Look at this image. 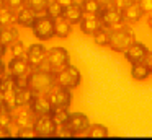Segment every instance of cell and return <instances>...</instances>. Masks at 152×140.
Masks as SVG:
<instances>
[{"mask_svg": "<svg viewBox=\"0 0 152 140\" xmlns=\"http://www.w3.org/2000/svg\"><path fill=\"white\" fill-rule=\"evenodd\" d=\"M48 3H49V0H26V5L31 10H34L36 15H44L46 13Z\"/></svg>", "mask_w": 152, "mask_h": 140, "instance_id": "obj_29", "label": "cell"}, {"mask_svg": "<svg viewBox=\"0 0 152 140\" xmlns=\"http://www.w3.org/2000/svg\"><path fill=\"white\" fill-rule=\"evenodd\" d=\"M5 109V99H4V93L0 91V111Z\"/></svg>", "mask_w": 152, "mask_h": 140, "instance_id": "obj_45", "label": "cell"}, {"mask_svg": "<svg viewBox=\"0 0 152 140\" xmlns=\"http://www.w3.org/2000/svg\"><path fill=\"white\" fill-rule=\"evenodd\" d=\"M13 112L7 109H2L0 111V127H5V129H10V125L13 124Z\"/></svg>", "mask_w": 152, "mask_h": 140, "instance_id": "obj_33", "label": "cell"}, {"mask_svg": "<svg viewBox=\"0 0 152 140\" xmlns=\"http://www.w3.org/2000/svg\"><path fill=\"white\" fill-rule=\"evenodd\" d=\"M28 75H17V77H15V88H17V90L30 88V77H28Z\"/></svg>", "mask_w": 152, "mask_h": 140, "instance_id": "obj_34", "label": "cell"}, {"mask_svg": "<svg viewBox=\"0 0 152 140\" xmlns=\"http://www.w3.org/2000/svg\"><path fill=\"white\" fill-rule=\"evenodd\" d=\"M33 129L36 132V137H54L56 135L57 124L54 122V119L49 114H43V116L36 117Z\"/></svg>", "mask_w": 152, "mask_h": 140, "instance_id": "obj_7", "label": "cell"}, {"mask_svg": "<svg viewBox=\"0 0 152 140\" xmlns=\"http://www.w3.org/2000/svg\"><path fill=\"white\" fill-rule=\"evenodd\" d=\"M75 2H77V0H75ZM80 2H82V0H80Z\"/></svg>", "mask_w": 152, "mask_h": 140, "instance_id": "obj_49", "label": "cell"}, {"mask_svg": "<svg viewBox=\"0 0 152 140\" xmlns=\"http://www.w3.org/2000/svg\"><path fill=\"white\" fill-rule=\"evenodd\" d=\"M5 8V0H0V10Z\"/></svg>", "mask_w": 152, "mask_h": 140, "instance_id": "obj_48", "label": "cell"}, {"mask_svg": "<svg viewBox=\"0 0 152 140\" xmlns=\"http://www.w3.org/2000/svg\"><path fill=\"white\" fill-rule=\"evenodd\" d=\"M64 13V7L61 5L59 2H56V0H49V3H48V8H46V13L44 15L51 16V18H59V16H62Z\"/></svg>", "mask_w": 152, "mask_h": 140, "instance_id": "obj_28", "label": "cell"}, {"mask_svg": "<svg viewBox=\"0 0 152 140\" xmlns=\"http://www.w3.org/2000/svg\"><path fill=\"white\" fill-rule=\"evenodd\" d=\"M5 68H7V67H5V64L2 62V59H0V78L5 75Z\"/></svg>", "mask_w": 152, "mask_h": 140, "instance_id": "obj_44", "label": "cell"}, {"mask_svg": "<svg viewBox=\"0 0 152 140\" xmlns=\"http://www.w3.org/2000/svg\"><path fill=\"white\" fill-rule=\"evenodd\" d=\"M62 16L70 23V25H77V23H80V20L83 18L82 5H80L79 2H72L70 5H66V7H64Z\"/></svg>", "mask_w": 152, "mask_h": 140, "instance_id": "obj_18", "label": "cell"}, {"mask_svg": "<svg viewBox=\"0 0 152 140\" xmlns=\"http://www.w3.org/2000/svg\"><path fill=\"white\" fill-rule=\"evenodd\" d=\"M17 39H20V33L13 25L10 26H0V42H4L5 46H10L12 42H15Z\"/></svg>", "mask_w": 152, "mask_h": 140, "instance_id": "obj_20", "label": "cell"}, {"mask_svg": "<svg viewBox=\"0 0 152 140\" xmlns=\"http://www.w3.org/2000/svg\"><path fill=\"white\" fill-rule=\"evenodd\" d=\"M38 15L34 13V10H31L28 5H23L17 12V23L23 28H33L34 21H36Z\"/></svg>", "mask_w": 152, "mask_h": 140, "instance_id": "obj_17", "label": "cell"}, {"mask_svg": "<svg viewBox=\"0 0 152 140\" xmlns=\"http://www.w3.org/2000/svg\"><path fill=\"white\" fill-rule=\"evenodd\" d=\"M8 72L12 75H28L31 72V65L26 60V57H12V60L7 65Z\"/></svg>", "mask_w": 152, "mask_h": 140, "instance_id": "obj_15", "label": "cell"}, {"mask_svg": "<svg viewBox=\"0 0 152 140\" xmlns=\"http://www.w3.org/2000/svg\"><path fill=\"white\" fill-rule=\"evenodd\" d=\"M139 2V5H141V8H142V12H144V15L145 13H152V0H137Z\"/></svg>", "mask_w": 152, "mask_h": 140, "instance_id": "obj_38", "label": "cell"}, {"mask_svg": "<svg viewBox=\"0 0 152 140\" xmlns=\"http://www.w3.org/2000/svg\"><path fill=\"white\" fill-rule=\"evenodd\" d=\"M13 23H17V12L15 10H0V26H10Z\"/></svg>", "mask_w": 152, "mask_h": 140, "instance_id": "obj_27", "label": "cell"}, {"mask_svg": "<svg viewBox=\"0 0 152 140\" xmlns=\"http://www.w3.org/2000/svg\"><path fill=\"white\" fill-rule=\"evenodd\" d=\"M56 86H62V88H69V90H72V88H77L80 85V80H82V73H80V70L77 67H74V65H67V67H64L62 70L56 72Z\"/></svg>", "mask_w": 152, "mask_h": 140, "instance_id": "obj_3", "label": "cell"}, {"mask_svg": "<svg viewBox=\"0 0 152 140\" xmlns=\"http://www.w3.org/2000/svg\"><path fill=\"white\" fill-rule=\"evenodd\" d=\"M8 49H10V52H12V57H25V55H26L25 44L20 41V39H17L15 42H12V44L8 46Z\"/></svg>", "mask_w": 152, "mask_h": 140, "instance_id": "obj_31", "label": "cell"}, {"mask_svg": "<svg viewBox=\"0 0 152 140\" xmlns=\"http://www.w3.org/2000/svg\"><path fill=\"white\" fill-rule=\"evenodd\" d=\"M98 16H100V20H102V25L108 29H115V28H119V26L126 25V23L123 21L121 10L116 8L115 5L108 7V8H103Z\"/></svg>", "mask_w": 152, "mask_h": 140, "instance_id": "obj_6", "label": "cell"}, {"mask_svg": "<svg viewBox=\"0 0 152 140\" xmlns=\"http://www.w3.org/2000/svg\"><path fill=\"white\" fill-rule=\"evenodd\" d=\"M134 41H136L134 33L129 29L128 25H123V26H119V28L110 29V44H108V47L111 49L113 52L123 54Z\"/></svg>", "mask_w": 152, "mask_h": 140, "instance_id": "obj_2", "label": "cell"}, {"mask_svg": "<svg viewBox=\"0 0 152 140\" xmlns=\"http://www.w3.org/2000/svg\"><path fill=\"white\" fill-rule=\"evenodd\" d=\"M46 96L53 107H69L70 101H72L70 90L69 88H62V86H54Z\"/></svg>", "mask_w": 152, "mask_h": 140, "instance_id": "obj_8", "label": "cell"}, {"mask_svg": "<svg viewBox=\"0 0 152 140\" xmlns=\"http://www.w3.org/2000/svg\"><path fill=\"white\" fill-rule=\"evenodd\" d=\"M80 5H82L83 15H100L102 12V7L96 0H82Z\"/></svg>", "mask_w": 152, "mask_h": 140, "instance_id": "obj_26", "label": "cell"}, {"mask_svg": "<svg viewBox=\"0 0 152 140\" xmlns=\"http://www.w3.org/2000/svg\"><path fill=\"white\" fill-rule=\"evenodd\" d=\"M54 137H74V133L69 130V127H67L66 124H61V125H57L56 135Z\"/></svg>", "mask_w": 152, "mask_h": 140, "instance_id": "obj_36", "label": "cell"}, {"mask_svg": "<svg viewBox=\"0 0 152 140\" xmlns=\"http://www.w3.org/2000/svg\"><path fill=\"white\" fill-rule=\"evenodd\" d=\"M28 77H30V90L34 94H48L56 86V75H54V72L41 70V68H31Z\"/></svg>", "mask_w": 152, "mask_h": 140, "instance_id": "obj_1", "label": "cell"}, {"mask_svg": "<svg viewBox=\"0 0 152 140\" xmlns=\"http://www.w3.org/2000/svg\"><path fill=\"white\" fill-rule=\"evenodd\" d=\"M134 2H137V0H115V7L119 8V10H123V8H126L128 5L134 3Z\"/></svg>", "mask_w": 152, "mask_h": 140, "instance_id": "obj_39", "label": "cell"}, {"mask_svg": "<svg viewBox=\"0 0 152 140\" xmlns=\"http://www.w3.org/2000/svg\"><path fill=\"white\" fill-rule=\"evenodd\" d=\"M144 64L149 67V70H151V73H152V51L147 52V55H145V59H144Z\"/></svg>", "mask_w": 152, "mask_h": 140, "instance_id": "obj_41", "label": "cell"}, {"mask_svg": "<svg viewBox=\"0 0 152 140\" xmlns=\"http://www.w3.org/2000/svg\"><path fill=\"white\" fill-rule=\"evenodd\" d=\"M36 117L38 116L30 109V106H26V107H21L20 112H17L13 116V124L18 129H20V127H33Z\"/></svg>", "mask_w": 152, "mask_h": 140, "instance_id": "obj_14", "label": "cell"}, {"mask_svg": "<svg viewBox=\"0 0 152 140\" xmlns=\"http://www.w3.org/2000/svg\"><path fill=\"white\" fill-rule=\"evenodd\" d=\"M23 5H26V0H5V8H8V10L18 12Z\"/></svg>", "mask_w": 152, "mask_h": 140, "instance_id": "obj_35", "label": "cell"}, {"mask_svg": "<svg viewBox=\"0 0 152 140\" xmlns=\"http://www.w3.org/2000/svg\"><path fill=\"white\" fill-rule=\"evenodd\" d=\"M88 137H106L108 135V129L103 124H90L88 130H87Z\"/></svg>", "mask_w": 152, "mask_h": 140, "instance_id": "obj_30", "label": "cell"}, {"mask_svg": "<svg viewBox=\"0 0 152 140\" xmlns=\"http://www.w3.org/2000/svg\"><path fill=\"white\" fill-rule=\"evenodd\" d=\"M12 132L8 129H5V127H0V137H10Z\"/></svg>", "mask_w": 152, "mask_h": 140, "instance_id": "obj_42", "label": "cell"}, {"mask_svg": "<svg viewBox=\"0 0 152 140\" xmlns=\"http://www.w3.org/2000/svg\"><path fill=\"white\" fill-rule=\"evenodd\" d=\"M56 2H59L62 7H66V5H70L72 2H75V0H56Z\"/></svg>", "mask_w": 152, "mask_h": 140, "instance_id": "obj_46", "label": "cell"}, {"mask_svg": "<svg viewBox=\"0 0 152 140\" xmlns=\"http://www.w3.org/2000/svg\"><path fill=\"white\" fill-rule=\"evenodd\" d=\"M7 49H8V47L4 44V42H0V59H2V57L5 55V52H7Z\"/></svg>", "mask_w": 152, "mask_h": 140, "instance_id": "obj_43", "label": "cell"}, {"mask_svg": "<svg viewBox=\"0 0 152 140\" xmlns=\"http://www.w3.org/2000/svg\"><path fill=\"white\" fill-rule=\"evenodd\" d=\"M15 88V75L8 73L4 75L0 78V91H7V90H13ZM17 90V88H15Z\"/></svg>", "mask_w": 152, "mask_h": 140, "instance_id": "obj_32", "label": "cell"}, {"mask_svg": "<svg viewBox=\"0 0 152 140\" xmlns=\"http://www.w3.org/2000/svg\"><path fill=\"white\" fill-rule=\"evenodd\" d=\"M151 75H152V73H151V70H149V67L144 64V60L131 64V77L134 78V80L144 81V80H147Z\"/></svg>", "mask_w": 152, "mask_h": 140, "instance_id": "obj_21", "label": "cell"}, {"mask_svg": "<svg viewBox=\"0 0 152 140\" xmlns=\"http://www.w3.org/2000/svg\"><path fill=\"white\" fill-rule=\"evenodd\" d=\"M48 62H49L51 65V70L56 73V72L62 70L64 67H67V65L70 64V55L69 52H67V49L61 47V46H57V47H53L48 51Z\"/></svg>", "mask_w": 152, "mask_h": 140, "instance_id": "obj_5", "label": "cell"}, {"mask_svg": "<svg viewBox=\"0 0 152 140\" xmlns=\"http://www.w3.org/2000/svg\"><path fill=\"white\" fill-rule=\"evenodd\" d=\"M66 125L69 127V130L74 133V137H77V135L87 133V130H88V127H90V120H88V117L82 112H70Z\"/></svg>", "mask_w": 152, "mask_h": 140, "instance_id": "obj_9", "label": "cell"}, {"mask_svg": "<svg viewBox=\"0 0 152 140\" xmlns=\"http://www.w3.org/2000/svg\"><path fill=\"white\" fill-rule=\"evenodd\" d=\"M31 29L39 41H49L51 38H54V20L48 15H38Z\"/></svg>", "mask_w": 152, "mask_h": 140, "instance_id": "obj_4", "label": "cell"}, {"mask_svg": "<svg viewBox=\"0 0 152 140\" xmlns=\"http://www.w3.org/2000/svg\"><path fill=\"white\" fill-rule=\"evenodd\" d=\"M147 23H149V28L152 29V13H149V18H147Z\"/></svg>", "mask_w": 152, "mask_h": 140, "instance_id": "obj_47", "label": "cell"}, {"mask_svg": "<svg viewBox=\"0 0 152 140\" xmlns=\"http://www.w3.org/2000/svg\"><path fill=\"white\" fill-rule=\"evenodd\" d=\"M79 26H80V31H82L83 34L92 36L93 33H95L96 29H100L103 25H102V20H100L98 15H83V18L80 20Z\"/></svg>", "mask_w": 152, "mask_h": 140, "instance_id": "obj_13", "label": "cell"}, {"mask_svg": "<svg viewBox=\"0 0 152 140\" xmlns=\"http://www.w3.org/2000/svg\"><path fill=\"white\" fill-rule=\"evenodd\" d=\"M92 38H93V41H95L96 46L105 47V46L110 44V29L105 28V26H102L100 29H96V31L93 33Z\"/></svg>", "mask_w": 152, "mask_h": 140, "instance_id": "obj_23", "label": "cell"}, {"mask_svg": "<svg viewBox=\"0 0 152 140\" xmlns=\"http://www.w3.org/2000/svg\"><path fill=\"white\" fill-rule=\"evenodd\" d=\"M96 2L100 3V7H102V10H103V8H108V7H113V5H115V0H96Z\"/></svg>", "mask_w": 152, "mask_h": 140, "instance_id": "obj_40", "label": "cell"}, {"mask_svg": "<svg viewBox=\"0 0 152 140\" xmlns=\"http://www.w3.org/2000/svg\"><path fill=\"white\" fill-rule=\"evenodd\" d=\"M49 116L54 119V122H56L57 125H61V124H66L67 122L70 112H69V107H53Z\"/></svg>", "mask_w": 152, "mask_h": 140, "instance_id": "obj_24", "label": "cell"}, {"mask_svg": "<svg viewBox=\"0 0 152 140\" xmlns=\"http://www.w3.org/2000/svg\"><path fill=\"white\" fill-rule=\"evenodd\" d=\"M30 109L33 111L36 116H43V114H51L53 106H51V103H49L46 94H36V96L33 98V101L30 103Z\"/></svg>", "mask_w": 152, "mask_h": 140, "instance_id": "obj_16", "label": "cell"}, {"mask_svg": "<svg viewBox=\"0 0 152 140\" xmlns=\"http://www.w3.org/2000/svg\"><path fill=\"white\" fill-rule=\"evenodd\" d=\"M26 60L30 62L31 68H38L41 65V62L46 60L48 57V49L43 44H31L26 49Z\"/></svg>", "mask_w": 152, "mask_h": 140, "instance_id": "obj_10", "label": "cell"}, {"mask_svg": "<svg viewBox=\"0 0 152 140\" xmlns=\"http://www.w3.org/2000/svg\"><path fill=\"white\" fill-rule=\"evenodd\" d=\"M4 93V99H5V109L10 111V112H15L18 109L17 106V90H7V91H2Z\"/></svg>", "mask_w": 152, "mask_h": 140, "instance_id": "obj_25", "label": "cell"}, {"mask_svg": "<svg viewBox=\"0 0 152 140\" xmlns=\"http://www.w3.org/2000/svg\"><path fill=\"white\" fill-rule=\"evenodd\" d=\"M36 94L30 90V88H23V90H17V106L18 107H26L33 101Z\"/></svg>", "mask_w": 152, "mask_h": 140, "instance_id": "obj_22", "label": "cell"}, {"mask_svg": "<svg viewBox=\"0 0 152 140\" xmlns=\"http://www.w3.org/2000/svg\"><path fill=\"white\" fill-rule=\"evenodd\" d=\"M70 33H72V25L64 16L54 18V36H57L61 39H66L70 36Z\"/></svg>", "mask_w": 152, "mask_h": 140, "instance_id": "obj_19", "label": "cell"}, {"mask_svg": "<svg viewBox=\"0 0 152 140\" xmlns=\"http://www.w3.org/2000/svg\"><path fill=\"white\" fill-rule=\"evenodd\" d=\"M142 15H144V12H142L139 2H134V3H131V5H128L126 8L121 10L123 21H124L126 25H134V23H139V21H141V18H142Z\"/></svg>", "mask_w": 152, "mask_h": 140, "instance_id": "obj_12", "label": "cell"}, {"mask_svg": "<svg viewBox=\"0 0 152 140\" xmlns=\"http://www.w3.org/2000/svg\"><path fill=\"white\" fill-rule=\"evenodd\" d=\"M147 52H149L147 46L142 44V42L134 41L124 52H123V54H124L126 60H128L129 64H134V62H142L144 60L145 55H147Z\"/></svg>", "mask_w": 152, "mask_h": 140, "instance_id": "obj_11", "label": "cell"}, {"mask_svg": "<svg viewBox=\"0 0 152 140\" xmlns=\"http://www.w3.org/2000/svg\"><path fill=\"white\" fill-rule=\"evenodd\" d=\"M17 137H36V132H34L33 127H20L17 132Z\"/></svg>", "mask_w": 152, "mask_h": 140, "instance_id": "obj_37", "label": "cell"}]
</instances>
